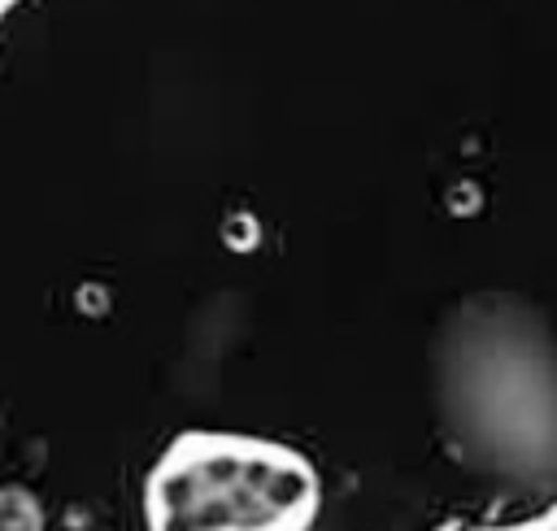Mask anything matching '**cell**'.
Wrapping results in <instances>:
<instances>
[{
  "label": "cell",
  "instance_id": "6da1fadb",
  "mask_svg": "<svg viewBox=\"0 0 557 531\" xmlns=\"http://www.w3.org/2000/svg\"><path fill=\"white\" fill-rule=\"evenodd\" d=\"M4 4H9V0H0V9H4Z\"/></svg>",
  "mask_w": 557,
  "mask_h": 531
}]
</instances>
